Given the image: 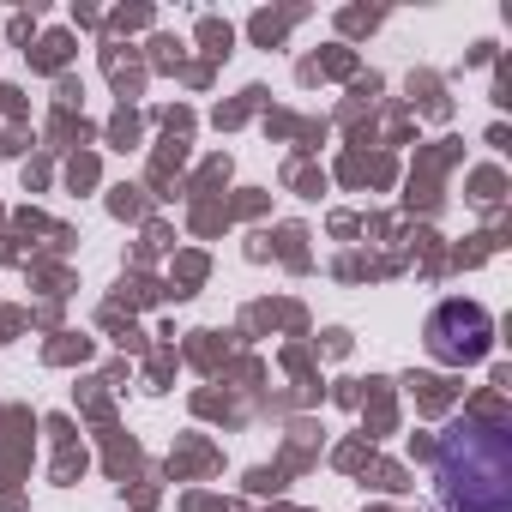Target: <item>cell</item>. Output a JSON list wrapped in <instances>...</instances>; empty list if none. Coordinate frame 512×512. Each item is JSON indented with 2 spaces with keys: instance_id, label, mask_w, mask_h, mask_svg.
<instances>
[{
  "instance_id": "1",
  "label": "cell",
  "mask_w": 512,
  "mask_h": 512,
  "mask_svg": "<svg viewBox=\"0 0 512 512\" xmlns=\"http://www.w3.org/2000/svg\"><path fill=\"white\" fill-rule=\"evenodd\" d=\"M434 482L446 512H512V428L500 416H458L434 440Z\"/></svg>"
},
{
  "instance_id": "2",
  "label": "cell",
  "mask_w": 512,
  "mask_h": 512,
  "mask_svg": "<svg viewBox=\"0 0 512 512\" xmlns=\"http://www.w3.org/2000/svg\"><path fill=\"white\" fill-rule=\"evenodd\" d=\"M494 344V320L476 308V302H440L428 314V356L446 362V368H470L482 362Z\"/></svg>"
}]
</instances>
